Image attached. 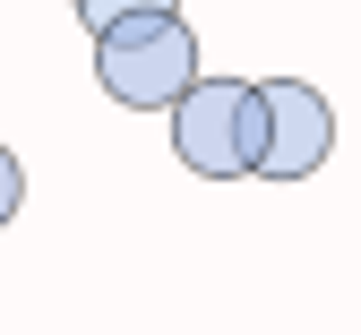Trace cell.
Returning a JSON list of instances; mask_svg holds the SVG:
<instances>
[{
    "label": "cell",
    "mask_w": 361,
    "mask_h": 335,
    "mask_svg": "<svg viewBox=\"0 0 361 335\" xmlns=\"http://www.w3.org/2000/svg\"><path fill=\"white\" fill-rule=\"evenodd\" d=\"M267 147V112H258V78H198L172 104V155L198 181H250Z\"/></svg>",
    "instance_id": "6da1fadb"
},
{
    "label": "cell",
    "mask_w": 361,
    "mask_h": 335,
    "mask_svg": "<svg viewBox=\"0 0 361 335\" xmlns=\"http://www.w3.org/2000/svg\"><path fill=\"white\" fill-rule=\"evenodd\" d=\"M207 69H198V35L180 18H138V26H112L95 35V86L129 112H172Z\"/></svg>",
    "instance_id": "7a4b0ae2"
},
{
    "label": "cell",
    "mask_w": 361,
    "mask_h": 335,
    "mask_svg": "<svg viewBox=\"0 0 361 335\" xmlns=\"http://www.w3.org/2000/svg\"><path fill=\"white\" fill-rule=\"evenodd\" d=\"M258 112H267L258 181H310L336 155V104L310 78H258Z\"/></svg>",
    "instance_id": "3957f363"
},
{
    "label": "cell",
    "mask_w": 361,
    "mask_h": 335,
    "mask_svg": "<svg viewBox=\"0 0 361 335\" xmlns=\"http://www.w3.org/2000/svg\"><path fill=\"white\" fill-rule=\"evenodd\" d=\"M138 18H180V0H78L86 35H112V26H138Z\"/></svg>",
    "instance_id": "277c9868"
},
{
    "label": "cell",
    "mask_w": 361,
    "mask_h": 335,
    "mask_svg": "<svg viewBox=\"0 0 361 335\" xmlns=\"http://www.w3.org/2000/svg\"><path fill=\"white\" fill-rule=\"evenodd\" d=\"M18 198H26V172H18V155L0 147V232L18 224Z\"/></svg>",
    "instance_id": "5b68a950"
},
{
    "label": "cell",
    "mask_w": 361,
    "mask_h": 335,
    "mask_svg": "<svg viewBox=\"0 0 361 335\" xmlns=\"http://www.w3.org/2000/svg\"><path fill=\"white\" fill-rule=\"evenodd\" d=\"M69 9H78V0H69Z\"/></svg>",
    "instance_id": "8992f818"
}]
</instances>
